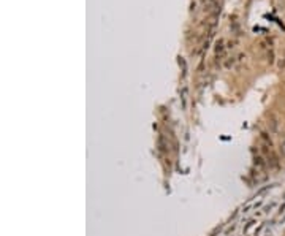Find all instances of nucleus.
Listing matches in <instances>:
<instances>
[{"label":"nucleus","instance_id":"1","mask_svg":"<svg viewBox=\"0 0 285 236\" xmlns=\"http://www.w3.org/2000/svg\"><path fill=\"white\" fill-rule=\"evenodd\" d=\"M254 163H255L257 168H260V170H265L268 166V160H265L261 155H255L254 157Z\"/></svg>","mask_w":285,"mask_h":236},{"label":"nucleus","instance_id":"2","mask_svg":"<svg viewBox=\"0 0 285 236\" xmlns=\"http://www.w3.org/2000/svg\"><path fill=\"white\" fill-rule=\"evenodd\" d=\"M260 138H261L263 144H266V146H273V141H271V138H269V135H268V133H265V131H263Z\"/></svg>","mask_w":285,"mask_h":236},{"label":"nucleus","instance_id":"3","mask_svg":"<svg viewBox=\"0 0 285 236\" xmlns=\"http://www.w3.org/2000/svg\"><path fill=\"white\" fill-rule=\"evenodd\" d=\"M158 151H160V152H165V151H166L165 144H163V138H162V136L158 138Z\"/></svg>","mask_w":285,"mask_h":236},{"label":"nucleus","instance_id":"4","mask_svg":"<svg viewBox=\"0 0 285 236\" xmlns=\"http://www.w3.org/2000/svg\"><path fill=\"white\" fill-rule=\"evenodd\" d=\"M283 151H285V141H283Z\"/></svg>","mask_w":285,"mask_h":236}]
</instances>
